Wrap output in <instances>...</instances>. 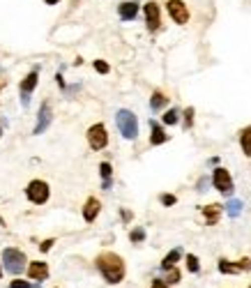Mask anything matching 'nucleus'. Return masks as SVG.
I'll use <instances>...</instances> for the list:
<instances>
[{"mask_svg":"<svg viewBox=\"0 0 251 288\" xmlns=\"http://www.w3.org/2000/svg\"><path fill=\"white\" fill-rule=\"evenodd\" d=\"M53 245H55V238H49V240H44V242H42V247H39V249H42L44 254H46V251H49Z\"/></svg>","mask_w":251,"mask_h":288,"instance_id":"obj_30","label":"nucleus"},{"mask_svg":"<svg viewBox=\"0 0 251 288\" xmlns=\"http://www.w3.org/2000/svg\"><path fill=\"white\" fill-rule=\"evenodd\" d=\"M46 5H55V3H60V0H44Z\"/></svg>","mask_w":251,"mask_h":288,"instance_id":"obj_34","label":"nucleus"},{"mask_svg":"<svg viewBox=\"0 0 251 288\" xmlns=\"http://www.w3.org/2000/svg\"><path fill=\"white\" fill-rule=\"evenodd\" d=\"M0 136H3V129H0Z\"/></svg>","mask_w":251,"mask_h":288,"instance_id":"obj_38","label":"nucleus"},{"mask_svg":"<svg viewBox=\"0 0 251 288\" xmlns=\"http://www.w3.org/2000/svg\"><path fill=\"white\" fill-rule=\"evenodd\" d=\"M0 279H3V267H0Z\"/></svg>","mask_w":251,"mask_h":288,"instance_id":"obj_35","label":"nucleus"},{"mask_svg":"<svg viewBox=\"0 0 251 288\" xmlns=\"http://www.w3.org/2000/svg\"><path fill=\"white\" fill-rule=\"evenodd\" d=\"M99 210H102V203H99V198L90 196V198L86 201V205H83V219H86L88 224H93L95 219H97Z\"/></svg>","mask_w":251,"mask_h":288,"instance_id":"obj_13","label":"nucleus"},{"mask_svg":"<svg viewBox=\"0 0 251 288\" xmlns=\"http://www.w3.org/2000/svg\"><path fill=\"white\" fill-rule=\"evenodd\" d=\"M26 196H28V201L35 203V205H44V203L49 201L51 189L44 180H33V182L26 187Z\"/></svg>","mask_w":251,"mask_h":288,"instance_id":"obj_4","label":"nucleus"},{"mask_svg":"<svg viewBox=\"0 0 251 288\" xmlns=\"http://www.w3.org/2000/svg\"><path fill=\"white\" fill-rule=\"evenodd\" d=\"M51 122H53V111H51V104L49 102H42V106H39V113H37V125H35L33 134L35 136L44 134V131L49 129Z\"/></svg>","mask_w":251,"mask_h":288,"instance_id":"obj_9","label":"nucleus"},{"mask_svg":"<svg viewBox=\"0 0 251 288\" xmlns=\"http://www.w3.org/2000/svg\"><path fill=\"white\" fill-rule=\"evenodd\" d=\"M95 265H97L99 274L104 277V281L111 283V286L120 283L122 279H125V274H127L125 261H122L118 254H113V251H102V254L95 258Z\"/></svg>","mask_w":251,"mask_h":288,"instance_id":"obj_1","label":"nucleus"},{"mask_svg":"<svg viewBox=\"0 0 251 288\" xmlns=\"http://www.w3.org/2000/svg\"><path fill=\"white\" fill-rule=\"evenodd\" d=\"M99 173H102V178H104V189H109V187H111V175H113L111 164H109V162L102 164V166H99Z\"/></svg>","mask_w":251,"mask_h":288,"instance_id":"obj_21","label":"nucleus"},{"mask_svg":"<svg viewBox=\"0 0 251 288\" xmlns=\"http://www.w3.org/2000/svg\"><path fill=\"white\" fill-rule=\"evenodd\" d=\"M182 279V274H180V270L178 267H171V270H166V277H164V281L169 283V286H175V283Z\"/></svg>","mask_w":251,"mask_h":288,"instance_id":"obj_22","label":"nucleus"},{"mask_svg":"<svg viewBox=\"0 0 251 288\" xmlns=\"http://www.w3.org/2000/svg\"><path fill=\"white\" fill-rule=\"evenodd\" d=\"M37 79H39V69L35 67V69L21 81V86H19V95H21V104H23V106L30 104V95H33L35 86H37Z\"/></svg>","mask_w":251,"mask_h":288,"instance_id":"obj_7","label":"nucleus"},{"mask_svg":"<svg viewBox=\"0 0 251 288\" xmlns=\"http://www.w3.org/2000/svg\"><path fill=\"white\" fill-rule=\"evenodd\" d=\"M203 214H205V224L214 226V224L219 222V217H221V205H219V203H212V205H205V207H203Z\"/></svg>","mask_w":251,"mask_h":288,"instance_id":"obj_16","label":"nucleus"},{"mask_svg":"<svg viewBox=\"0 0 251 288\" xmlns=\"http://www.w3.org/2000/svg\"><path fill=\"white\" fill-rule=\"evenodd\" d=\"M166 10H169L171 19H173L175 23H180V26H185V23L189 21V10H187V5L182 3V0H169V5H166Z\"/></svg>","mask_w":251,"mask_h":288,"instance_id":"obj_10","label":"nucleus"},{"mask_svg":"<svg viewBox=\"0 0 251 288\" xmlns=\"http://www.w3.org/2000/svg\"><path fill=\"white\" fill-rule=\"evenodd\" d=\"M159 201H161V205H175V203H178V198H175L173 194H161V198H159Z\"/></svg>","mask_w":251,"mask_h":288,"instance_id":"obj_27","label":"nucleus"},{"mask_svg":"<svg viewBox=\"0 0 251 288\" xmlns=\"http://www.w3.org/2000/svg\"><path fill=\"white\" fill-rule=\"evenodd\" d=\"M131 219V212L129 210H122V222H129Z\"/></svg>","mask_w":251,"mask_h":288,"instance_id":"obj_32","label":"nucleus"},{"mask_svg":"<svg viewBox=\"0 0 251 288\" xmlns=\"http://www.w3.org/2000/svg\"><path fill=\"white\" fill-rule=\"evenodd\" d=\"M95 69L99 71V74H109V62H104V60H95Z\"/></svg>","mask_w":251,"mask_h":288,"instance_id":"obj_28","label":"nucleus"},{"mask_svg":"<svg viewBox=\"0 0 251 288\" xmlns=\"http://www.w3.org/2000/svg\"><path fill=\"white\" fill-rule=\"evenodd\" d=\"M226 212H228V217H240L242 201H237V198H230V201L226 203Z\"/></svg>","mask_w":251,"mask_h":288,"instance_id":"obj_20","label":"nucleus"},{"mask_svg":"<svg viewBox=\"0 0 251 288\" xmlns=\"http://www.w3.org/2000/svg\"><path fill=\"white\" fill-rule=\"evenodd\" d=\"M249 288H251V286H249Z\"/></svg>","mask_w":251,"mask_h":288,"instance_id":"obj_39","label":"nucleus"},{"mask_svg":"<svg viewBox=\"0 0 251 288\" xmlns=\"http://www.w3.org/2000/svg\"><path fill=\"white\" fill-rule=\"evenodd\" d=\"M145 23H147V30L150 33H154V30H159V26H161V17H159V5L157 3H147L145 7Z\"/></svg>","mask_w":251,"mask_h":288,"instance_id":"obj_11","label":"nucleus"},{"mask_svg":"<svg viewBox=\"0 0 251 288\" xmlns=\"http://www.w3.org/2000/svg\"><path fill=\"white\" fill-rule=\"evenodd\" d=\"M166 104H169V97H166L164 93H152V97H150V109L152 111H161L166 106Z\"/></svg>","mask_w":251,"mask_h":288,"instance_id":"obj_19","label":"nucleus"},{"mask_svg":"<svg viewBox=\"0 0 251 288\" xmlns=\"http://www.w3.org/2000/svg\"><path fill=\"white\" fill-rule=\"evenodd\" d=\"M86 138H88V146L93 148V150H104V148L109 146V131H106V127L102 125V122L90 127Z\"/></svg>","mask_w":251,"mask_h":288,"instance_id":"obj_5","label":"nucleus"},{"mask_svg":"<svg viewBox=\"0 0 251 288\" xmlns=\"http://www.w3.org/2000/svg\"><path fill=\"white\" fill-rule=\"evenodd\" d=\"M3 265L10 274H21V272L28 270V258L21 249L7 247V249H3Z\"/></svg>","mask_w":251,"mask_h":288,"instance_id":"obj_2","label":"nucleus"},{"mask_svg":"<svg viewBox=\"0 0 251 288\" xmlns=\"http://www.w3.org/2000/svg\"><path fill=\"white\" fill-rule=\"evenodd\" d=\"M180 258H182V249H180V247H175L173 251H169V254L164 256V261H161V270L166 272V270H171V267H175V263L180 261Z\"/></svg>","mask_w":251,"mask_h":288,"instance_id":"obj_17","label":"nucleus"},{"mask_svg":"<svg viewBox=\"0 0 251 288\" xmlns=\"http://www.w3.org/2000/svg\"><path fill=\"white\" fill-rule=\"evenodd\" d=\"M0 90H3V83H0Z\"/></svg>","mask_w":251,"mask_h":288,"instance_id":"obj_37","label":"nucleus"},{"mask_svg":"<svg viewBox=\"0 0 251 288\" xmlns=\"http://www.w3.org/2000/svg\"><path fill=\"white\" fill-rule=\"evenodd\" d=\"M115 125H118L120 134L125 136L127 141H134V138L138 136V120L131 111H127V109L118 111V115H115Z\"/></svg>","mask_w":251,"mask_h":288,"instance_id":"obj_3","label":"nucleus"},{"mask_svg":"<svg viewBox=\"0 0 251 288\" xmlns=\"http://www.w3.org/2000/svg\"><path fill=\"white\" fill-rule=\"evenodd\" d=\"M212 185L214 189L219 191V194H224V196H230L233 194V178H230V173L226 169H214L212 173Z\"/></svg>","mask_w":251,"mask_h":288,"instance_id":"obj_6","label":"nucleus"},{"mask_svg":"<svg viewBox=\"0 0 251 288\" xmlns=\"http://www.w3.org/2000/svg\"><path fill=\"white\" fill-rule=\"evenodd\" d=\"M0 224H3V226H5V222H3V217H0Z\"/></svg>","mask_w":251,"mask_h":288,"instance_id":"obj_36","label":"nucleus"},{"mask_svg":"<svg viewBox=\"0 0 251 288\" xmlns=\"http://www.w3.org/2000/svg\"><path fill=\"white\" fill-rule=\"evenodd\" d=\"M219 272L221 274H240V272H251V258H240L237 263H230L226 258H219Z\"/></svg>","mask_w":251,"mask_h":288,"instance_id":"obj_8","label":"nucleus"},{"mask_svg":"<svg viewBox=\"0 0 251 288\" xmlns=\"http://www.w3.org/2000/svg\"><path fill=\"white\" fill-rule=\"evenodd\" d=\"M150 131H152V134H150V143H152V146H161V143L169 141L164 127L159 125V122H154V120H150Z\"/></svg>","mask_w":251,"mask_h":288,"instance_id":"obj_14","label":"nucleus"},{"mask_svg":"<svg viewBox=\"0 0 251 288\" xmlns=\"http://www.w3.org/2000/svg\"><path fill=\"white\" fill-rule=\"evenodd\" d=\"M118 12H120V19L122 21H134L138 14V3L136 0H129V3H122L120 7H118Z\"/></svg>","mask_w":251,"mask_h":288,"instance_id":"obj_15","label":"nucleus"},{"mask_svg":"<svg viewBox=\"0 0 251 288\" xmlns=\"http://www.w3.org/2000/svg\"><path fill=\"white\" fill-rule=\"evenodd\" d=\"M10 288H39V283H35V286H30L28 281H23V279H14V281L10 283Z\"/></svg>","mask_w":251,"mask_h":288,"instance_id":"obj_26","label":"nucleus"},{"mask_svg":"<svg viewBox=\"0 0 251 288\" xmlns=\"http://www.w3.org/2000/svg\"><path fill=\"white\" fill-rule=\"evenodd\" d=\"M129 240H131V242H143V240H145V229H141V226L134 229L129 233Z\"/></svg>","mask_w":251,"mask_h":288,"instance_id":"obj_24","label":"nucleus"},{"mask_svg":"<svg viewBox=\"0 0 251 288\" xmlns=\"http://www.w3.org/2000/svg\"><path fill=\"white\" fill-rule=\"evenodd\" d=\"M240 146H242V153L246 157H251V127H244L240 131Z\"/></svg>","mask_w":251,"mask_h":288,"instance_id":"obj_18","label":"nucleus"},{"mask_svg":"<svg viewBox=\"0 0 251 288\" xmlns=\"http://www.w3.org/2000/svg\"><path fill=\"white\" fill-rule=\"evenodd\" d=\"M28 277L35 279V281L42 283L44 279H49V265L44 261H33V263H28Z\"/></svg>","mask_w":251,"mask_h":288,"instance_id":"obj_12","label":"nucleus"},{"mask_svg":"<svg viewBox=\"0 0 251 288\" xmlns=\"http://www.w3.org/2000/svg\"><path fill=\"white\" fill-rule=\"evenodd\" d=\"M198 189H208V180H201V182H198Z\"/></svg>","mask_w":251,"mask_h":288,"instance_id":"obj_33","label":"nucleus"},{"mask_svg":"<svg viewBox=\"0 0 251 288\" xmlns=\"http://www.w3.org/2000/svg\"><path fill=\"white\" fill-rule=\"evenodd\" d=\"M187 267H189L191 274H198L201 272V261L194 254H187Z\"/></svg>","mask_w":251,"mask_h":288,"instance_id":"obj_23","label":"nucleus"},{"mask_svg":"<svg viewBox=\"0 0 251 288\" xmlns=\"http://www.w3.org/2000/svg\"><path fill=\"white\" fill-rule=\"evenodd\" d=\"M150 288H171V286L164 281V279H154V281H152V286H150Z\"/></svg>","mask_w":251,"mask_h":288,"instance_id":"obj_31","label":"nucleus"},{"mask_svg":"<svg viewBox=\"0 0 251 288\" xmlns=\"http://www.w3.org/2000/svg\"><path fill=\"white\" fill-rule=\"evenodd\" d=\"M175 122H178V111L175 109L166 111L164 113V125H175Z\"/></svg>","mask_w":251,"mask_h":288,"instance_id":"obj_25","label":"nucleus"},{"mask_svg":"<svg viewBox=\"0 0 251 288\" xmlns=\"http://www.w3.org/2000/svg\"><path fill=\"white\" fill-rule=\"evenodd\" d=\"M191 125H194V109H187L185 111V129H189Z\"/></svg>","mask_w":251,"mask_h":288,"instance_id":"obj_29","label":"nucleus"}]
</instances>
